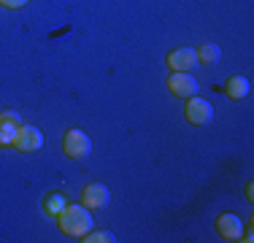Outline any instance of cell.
Returning <instances> with one entry per match:
<instances>
[{
	"label": "cell",
	"instance_id": "6da1fadb",
	"mask_svg": "<svg viewBox=\"0 0 254 243\" xmlns=\"http://www.w3.org/2000/svg\"><path fill=\"white\" fill-rule=\"evenodd\" d=\"M57 224L65 235H73V238H81L92 230V216H89L87 205H65L57 214Z\"/></svg>",
	"mask_w": 254,
	"mask_h": 243
},
{
	"label": "cell",
	"instance_id": "7a4b0ae2",
	"mask_svg": "<svg viewBox=\"0 0 254 243\" xmlns=\"http://www.w3.org/2000/svg\"><path fill=\"white\" fill-rule=\"evenodd\" d=\"M63 151L70 160H84V157L92 154V141H89V135L81 130H68L63 135Z\"/></svg>",
	"mask_w": 254,
	"mask_h": 243
},
{
	"label": "cell",
	"instance_id": "3957f363",
	"mask_svg": "<svg viewBox=\"0 0 254 243\" xmlns=\"http://www.w3.org/2000/svg\"><path fill=\"white\" fill-rule=\"evenodd\" d=\"M184 117L187 122H192V124H208L211 119H214V106H211L208 100H203V97H187V106H184Z\"/></svg>",
	"mask_w": 254,
	"mask_h": 243
},
{
	"label": "cell",
	"instance_id": "277c9868",
	"mask_svg": "<svg viewBox=\"0 0 254 243\" xmlns=\"http://www.w3.org/2000/svg\"><path fill=\"white\" fill-rule=\"evenodd\" d=\"M168 89H171L176 97H195L197 89H200V84H197V78L190 76V73L173 70L171 78H168Z\"/></svg>",
	"mask_w": 254,
	"mask_h": 243
},
{
	"label": "cell",
	"instance_id": "5b68a950",
	"mask_svg": "<svg viewBox=\"0 0 254 243\" xmlns=\"http://www.w3.org/2000/svg\"><path fill=\"white\" fill-rule=\"evenodd\" d=\"M14 146L19 151H27V154L30 151H38L41 146H44V132L33 124H22L19 132H16V138H14Z\"/></svg>",
	"mask_w": 254,
	"mask_h": 243
},
{
	"label": "cell",
	"instance_id": "8992f818",
	"mask_svg": "<svg viewBox=\"0 0 254 243\" xmlns=\"http://www.w3.org/2000/svg\"><path fill=\"white\" fill-rule=\"evenodd\" d=\"M216 233H219L225 241H241L244 224H241V219L235 214H222L219 219H216Z\"/></svg>",
	"mask_w": 254,
	"mask_h": 243
},
{
	"label": "cell",
	"instance_id": "52a82bcc",
	"mask_svg": "<svg viewBox=\"0 0 254 243\" xmlns=\"http://www.w3.org/2000/svg\"><path fill=\"white\" fill-rule=\"evenodd\" d=\"M81 200L87 208H106L108 200H111V192H108V186L103 184H87L81 192Z\"/></svg>",
	"mask_w": 254,
	"mask_h": 243
},
{
	"label": "cell",
	"instance_id": "ba28073f",
	"mask_svg": "<svg viewBox=\"0 0 254 243\" xmlns=\"http://www.w3.org/2000/svg\"><path fill=\"white\" fill-rule=\"evenodd\" d=\"M195 65H197L195 49H176V52L168 54V68H171V70H184V73H190Z\"/></svg>",
	"mask_w": 254,
	"mask_h": 243
},
{
	"label": "cell",
	"instance_id": "9c48e42d",
	"mask_svg": "<svg viewBox=\"0 0 254 243\" xmlns=\"http://www.w3.org/2000/svg\"><path fill=\"white\" fill-rule=\"evenodd\" d=\"M22 122L16 114H0V146H14V138L19 132Z\"/></svg>",
	"mask_w": 254,
	"mask_h": 243
},
{
	"label": "cell",
	"instance_id": "30bf717a",
	"mask_svg": "<svg viewBox=\"0 0 254 243\" xmlns=\"http://www.w3.org/2000/svg\"><path fill=\"white\" fill-rule=\"evenodd\" d=\"M249 89H252V84H249V78H244V76H230L227 84H225V92H227V97H233V100L246 97Z\"/></svg>",
	"mask_w": 254,
	"mask_h": 243
},
{
	"label": "cell",
	"instance_id": "8fae6325",
	"mask_svg": "<svg viewBox=\"0 0 254 243\" xmlns=\"http://www.w3.org/2000/svg\"><path fill=\"white\" fill-rule=\"evenodd\" d=\"M195 54H197V62H203V65H216L222 60V49L216 44H203Z\"/></svg>",
	"mask_w": 254,
	"mask_h": 243
},
{
	"label": "cell",
	"instance_id": "7c38bea8",
	"mask_svg": "<svg viewBox=\"0 0 254 243\" xmlns=\"http://www.w3.org/2000/svg\"><path fill=\"white\" fill-rule=\"evenodd\" d=\"M65 205H68V203H65V194H60V192H52L49 197L44 200V211H46L49 216H57L60 211L65 208Z\"/></svg>",
	"mask_w": 254,
	"mask_h": 243
},
{
	"label": "cell",
	"instance_id": "4fadbf2b",
	"mask_svg": "<svg viewBox=\"0 0 254 243\" xmlns=\"http://www.w3.org/2000/svg\"><path fill=\"white\" fill-rule=\"evenodd\" d=\"M81 241L84 243H114L117 238H114L111 233H92V230H89L87 235H81Z\"/></svg>",
	"mask_w": 254,
	"mask_h": 243
},
{
	"label": "cell",
	"instance_id": "5bb4252c",
	"mask_svg": "<svg viewBox=\"0 0 254 243\" xmlns=\"http://www.w3.org/2000/svg\"><path fill=\"white\" fill-rule=\"evenodd\" d=\"M30 0H0V5H5V8H22V5H27Z\"/></svg>",
	"mask_w": 254,
	"mask_h": 243
}]
</instances>
